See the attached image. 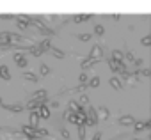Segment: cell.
Here are the masks:
<instances>
[{"mask_svg": "<svg viewBox=\"0 0 151 140\" xmlns=\"http://www.w3.org/2000/svg\"><path fill=\"white\" fill-rule=\"evenodd\" d=\"M32 23L37 27V30H39L43 36H55V30H53V29H48V25H45L41 18H37V16L32 18Z\"/></svg>", "mask_w": 151, "mask_h": 140, "instance_id": "obj_1", "label": "cell"}, {"mask_svg": "<svg viewBox=\"0 0 151 140\" xmlns=\"http://www.w3.org/2000/svg\"><path fill=\"white\" fill-rule=\"evenodd\" d=\"M86 119H87V122H86V126H96L98 124V115H96V108L94 106H91L87 112H86Z\"/></svg>", "mask_w": 151, "mask_h": 140, "instance_id": "obj_2", "label": "cell"}, {"mask_svg": "<svg viewBox=\"0 0 151 140\" xmlns=\"http://www.w3.org/2000/svg\"><path fill=\"white\" fill-rule=\"evenodd\" d=\"M13 59H14V62H16V66H18V67H22V69L29 66V62H27V59H25V55H23L22 51H16V53L13 55Z\"/></svg>", "mask_w": 151, "mask_h": 140, "instance_id": "obj_3", "label": "cell"}, {"mask_svg": "<svg viewBox=\"0 0 151 140\" xmlns=\"http://www.w3.org/2000/svg\"><path fill=\"white\" fill-rule=\"evenodd\" d=\"M36 129H37V128H32V126H29V124H22V133H23L27 138L36 140V138H37V136H36Z\"/></svg>", "mask_w": 151, "mask_h": 140, "instance_id": "obj_4", "label": "cell"}, {"mask_svg": "<svg viewBox=\"0 0 151 140\" xmlns=\"http://www.w3.org/2000/svg\"><path fill=\"white\" fill-rule=\"evenodd\" d=\"M48 92L45 91V89H39V91H36L34 94H32V99H36V101H43V105H46V101H48Z\"/></svg>", "mask_w": 151, "mask_h": 140, "instance_id": "obj_5", "label": "cell"}, {"mask_svg": "<svg viewBox=\"0 0 151 140\" xmlns=\"http://www.w3.org/2000/svg\"><path fill=\"white\" fill-rule=\"evenodd\" d=\"M89 57H91V59H96V60H101V57H103V48H101L100 44H94L93 50H91V53H89Z\"/></svg>", "mask_w": 151, "mask_h": 140, "instance_id": "obj_6", "label": "cell"}, {"mask_svg": "<svg viewBox=\"0 0 151 140\" xmlns=\"http://www.w3.org/2000/svg\"><path fill=\"white\" fill-rule=\"evenodd\" d=\"M68 110H69L71 114H78V112L84 110V106H80V105L77 103V99H69V103H68Z\"/></svg>", "mask_w": 151, "mask_h": 140, "instance_id": "obj_7", "label": "cell"}, {"mask_svg": "<svg viewBox=\"0 0 151 140\" xmlns=\"http://www.w3.org/2000/svg\"><path fill=\"white\" fill-rule=\"evenodd\" d=\"M36 112H37V115H39V119H50V117H52V112H50V108H48L46 105L39 106Z\"/></svg>", "mask_w": 151, "mask_h": 140, "instance_id": "obj_8", "label": "cell"}, {"mask_svg": "<svg viewBox=\"0 0 151 140\" xmlns=\"http://www.w3.org/2000/svg\"><path fill=\"white\" fill-rule=\"evenodd\" d=\"M39 115H37V112L34 110V112H30L29 114V126H32V128H39Z\"/></svg>", "mask_w": 151, "mask_h": 140, "instance_id": "obj_9", "label": "cell"}, {"mask_svg": "<svg viewBox=\"0 0 151 140\" xmlns=\"http://www.w3.org/2000/svg\"><path fill=\"white\" fill-rule=\"evenodd\" d=\"M96 115H98V119H101V121H107V119L110 117V112H109V108H105V106H100V108H96Z\"/></svg>", "mask_w": 151, "mask_h": 140, "instance_id": "obj_10", "label": "cell"}, {"mask_svg": "<svg viewBox=\"0 0 151 140\" xmlns=\"http://www.w3.org/2000/svg\"><path fill=\"white\" fill-rule=\"evenodd\" d=\"M0 78L2 80H6V82H9L11 80V73H9V67L7 66H0Z\"/></svg>", "mask_w": 151, "mask_h": 140, "instance_id": "obj_11", "label": "cell"}, {"mask_svg": "<svg viewBox=\"0 0 151 140\" xmlns=\"http://www.w3.org/2000/svg\"><path fill=\"white\" fill-rule=\"evenodd\" d=\"M4 110L11 112V114H18V112H23V106L22 105H2Z\"/></svg>", "mask_w": 151, "mask_h": 140, "instance_id": "obj_12", "label": "cell"}, {"mask_svg": "<svg viewBox=\"0 0 151 140\" xmlns=\"http://www.w3.org/2000/svg\"><path fill=\"white\" fill-rule=\"evenodd\" d=\"M119 124L121 126H133L135 124V119L132 115H123V117H119Z\"/></svg>", "mask_w": 151, "mask_h": 140, "instance_id": "obj_13", "label": "cell"}, {"mask_svg": "<svg viewBox=\"0 0 151 140\" xmlns=\"http://www.w3.org/2000/svg\"><path fill=\"white\" fill-rule=\"evenodd\" d=\"M39 106H43V101H36V99H30L29 103H27V110H30V112H34V110H37Z\"/></svg>", "mask_w": 151, "mask_h": 140, "instance_id": "obj_14", "label": "cell"}, {"mask_svg": "<svg viewBox=\"0 0 151 140\" xmlns=\"http://www.w3.org/2000/svg\"><path fill=\"white\" fill-rule=\"evenodd\" d=\"M151 128V121H146V122H135L133 124V129L135 131H142V129H149Z\"/></svg>", "mask_w": 151, "mask_h": 140, "instance_id": "obj_15", "label": "cell"}, {"mask_svg": "<svg viewBox=\"0 0 151 140\" xmlns=\"http://www.w3.org/2000/svg\"><path fill=\"white\" fill-rule=\"evenodd\" d=\"M98 62H100V60L87 57L86 60H82V69H89V67H93V66H94V64H98Z\"/></svg>", "mask_w": 151, "mask_h": 140, "instance_id": "obj_16", "label": "cell"}, {"mask_svg": "<svg viewBox=\"0 0 151 140\" xmlns=\"http://www.w3.org/2000/svg\"><path fill=\"white\" fill-rule=\"evenodd\" d=\"M37 46L41 48V51L45 53V51H50V48H52V43L48 41V39H45V41H39L37 43Z\"/></svg>", "mask_w": 151, "mask_h": 140, "instance_id": "obj_17", "label": "cell"}, {"mask_svg": "<svg viewBox=\"0 0 151 140\" xmlns=\"http://www.w3.org/2000/svg\"><path fill=\"white\" fill-rule=\"evenodd\" d=\"M27 51H30L34 57H41V55H43V51H41V48H39L37 44H32V46H29V48H27Z\"/></svg>", "mask_w": 151, "mask_h": 140, "instance_id": "obj_18", "label": "cell"}, {"mask_svg": "<svg viewBox=\"0 0 151 140\" xmlns=\"http://www.w3.org/2000/svg\"><path fill=\"white\" fill-rule=\"evenodd\" d=\"M109 84H110V87H112V89H116V91H121V89H123V84H121V80H119V78H110V80H109Z\"/></svg>", "mask_w": 151, "mask_h": 140, "instance_id": "obj_19", "label": "cell"}, {"mask_svg": "<svg viewBox=\"0 0 151 140\" xmlns=\"http://www.w3.org/2000/svg\"><path fill=\"white\" fill-rule=\"evenodd\" d=\"M87 20H91V14H77V16H73V21L75 23H84Z\"/></svg>", "mask_w": 151, "mask_h": 140, "instance_id": "obj_20", "label": "cell"}, {"mask_svg": "<svg viewBox=\"0 0 151 140\" xmlns=\"http://www.w3.org/2000/svg\"><path fill=\"white\" fill-rule=\"evenodd\" d=\"M23 80H29V82L37 84V75H34V73H30V71H25V73H23Z\"/></svg>", "mask_w": 151, "mask_h": 140, "instance_id": "obj_21", "label": "cell"}, {"mask_svg": "<svg viewBox=\"0 0 151 140\" xmlns=\"http://www.w3.org/2000/svg\"><path fill=\"white\" fill-rule=\"evenodd\" d=\"M50 51H52V55H53L55 59H64V57H66V53H64V51H60L59 48H53V46H52V48H50Z\"/></svg>", "mask_w": 151, "mask_h": 140, "instance_id": "obj_22", "label": "cell"}, {"mask_svg": "<svg viewBox=\"0 0 151 140\" xmlns=\"http://www.w3.org/2000/svg\"><path fill=\"white\" fill-rule=\"evenodd\" d=\"M112 60L121 64V62H123V51H119V50H114V51H112Z\"/></svg>", "mask_w": 151, "mask_h": 140, "instance_id": "obj_23", "label": "cell"}, {"mask_svg": "<svg viewBox=\"0 0 151 140\" xmlns=\"http://www.w3.org/2000/svg\"><path fill=\"white\" fill-rule=\"evenodd\" d=\"M109 66H110V69H112L114 73H119L121 71V64L119 62H114L112 59H109Z\"/></svg>", "mask_w": 151, "mask_h": 140, "instance_id": "obj_24", "label": "cell"}, {"mask_svg": "<svg viewBox=\"0 0 151 140\" xmlns=\"http://www.w3.org/2000/svg\"><path fill=\"white\" fill-rule=\"evenodd\" d=\"M139 76L149 78V76H151V69H147V67H142V69H139Z\"/></svg>", "mask_w": 151, "mask_h": 140, "instance_id": "obj_25", "label": "cell"}, {"mask_svg": "<svg viewBox=\"0 0 151 140\" xmlns=\"http://www.w3.org/2000/svg\"><path fill=\"white\" fill-rule=\"evenodd\" d=\"M36 136L39 138V136H50V133H48V129H45V128H37L36 129Z\"/></svg>", "mask_w": 151, "mask_h": 140, "instance_id": "obj_26", "label": "cell"}, {"mask_svg": "<svg viewBox=\"0 0 151 140\" xmlns=\"http://www.w3.org/2000/svg\"><path fill=\"white\" fill-rule=\"evenodd\" d=\"M9 39H11V41H14V44H20V41H23V37H22V36H18V34H13V32L9 34Z\"/></svg>", "mask_w": 151, "mask_h": 140, "instance_id": "obj_27", "label": "cell"}, {"mask_svg": "<svg viewBox=\"0 0 151 140\" xmlns=\"http://www.w3.org/2000/svg\"><path fill=\"white\" fill-rule=\"evenodd\" d=\"M87 85H89V87H93V89H96V87L100 85V76H94V78H91Z\"/></svg>", "mask_w": 151, "mask_h": 140, "instance_id": "obj_28", "label": "cell"}, {"mask_svg": "<svg viewBox=\"0 0 151 140\" xmlns=\"http://www.w3.org/2000/svg\"><path fill=\"white\" fill-rule=\"evenodd\" d=\"M39 73H41L43 76H46V75H50V67H48L46 64H41V67H39Z\"/></svg>", "mask_w": 151, "mask_h": 140, "instance_id": "obj_29", "label": "cell"}, {"mask_svg": "<svg viewBox=\"0 0 151 140\" xmlns=\"http://www.w3.org/2000/svg\"><path fill=\"white\" fill-rule=\"evenodd\" d=\"M94 34H96V36H103V34H105V27H103V25H96V27H94Z\"/></svg>", "mask_w": 151, "mask_h": 140, "instance_id": "obj_30", "label": "cell"}, {"mask_svg": "<svg viewBox=\"0 0 151 140\" xmlns=\"http://www.w3.org/2000/svg\"><path fill=\"white\" fill-rule=\"evenodd\" d=\"M78 140H86V126H78Z\"/></svg>", "mask_w": 151, "mask_h": 140, "instance_id": "obj_31", "label": "cell"}, {"mask_svg": "<svg viewBox=\"0 0 151 140\" xmlns=\"http://www.w3.org/2000/svg\"><path fill=\"white\" fill-rule=\"evenodd\" d=\"M77 103H78L80 106H82V105H87V103H89V98H87L86 94H82V96H80V99H78Z\"/></svg>", "mask_w": 151, "mask_h": 140, "instance_id": "obj_32", "label": "cell"}, {"mask_svg": "<svg viewBox=\"0 0 151 140\" xmlns=\"http://www.w3.org/2000/svg\"><path fill=\"white\" fill-rule=\"evenodd\" d=\"M140 43H142L144 46H149V44H151V36H144V37L140 39Z\"/></svg>", "mask_w": 151, "mask_h": 140, "instance_id": "obj_33", "label": "cell"}, {"mask_svg": "<svg viewBox=\"0 0 151 140\" xmlns=\"http://www.w3.org/2000/svg\"><path fill=\"white\" fill-rule=\"evenodd\" d=\"M91 37H93L91 34H80V36H78V39L84 41V43H86V41H91Z\"/></svg>", "mask_w": 151, "mask_h": 140, "instance_id": "obj_34", "label": "cell"}, {"mask_svg": "<svg viewBox=\"0 0 151 140\" xmlns=\"http://www.w3.org/2000/svg\"><path fill=\"white\" fill-rule=\"evenodd\" d=\"M86 87H87V85H86V84H80V85H78V87H75V89H73V91H75V92H84V91H86Z\"/></svg>", "mask_w": 151, "mask_h": 140, "instance_id": "obj_35", "label": "cell"}, {"mask_svg": "<svg viewBox=\"0 0 151 140\" xmlns=\"http://www.w3.org/2000/svg\"><path fill=\"white\" fill-rule=\"evenodd\" d=\"M16 27H18V29H20V30H25V29H27V27H29V25H25V23H23V21H20V20H16Z\"/></svg>", "mask_w": 151, "mask_h": 140, "instance_id": "obj_36", "label": "cell"}, {"mask_svg": "<svg viewBox=\"0 0 151 140\" xmlns=\"http://www.w3.org/2000/svg\"><path fill=\"white\" fill-rule=\"evenodd\" d=\"M60 135H62V138H64V140H69V131H68L66 128H64V129H60Z\"/></svg>", "mask_w": 151, "mask_h": 140, "instance_id": "obj_37", "label": "cell"}, {"mask_svg": "<svg viewBox=\"0 0 151 140\" xmlns=\"http://www.w3.org/2000/svg\"><path fill=\"white\" fill-rule=\"evenodd\" d=\"M0 20H6V21H11V20H14V16H13V14H2V16H0Z\"/></svg>", "mask_w": 151, "mask_h": 140, "instance_id": "obj_38", "label": "cell"}, {"mask_svg": "<svg viewBox=\"0 0 151 140\" xmlns=\"http://www.w3.org/2000/svg\"><path fill=\"white\" fill-rule=\"evenodd\" d=\"M133 64H135V67H142V66H144V60H142V59H135Z\"/></svg>", "mask_w": 151, "mask_h": 140, "instance_id": "obj_39", "label": "cell"}, {"mask_svg": "<svg viewBox=\"0 0 151 140\" xmlns=\"http://www.w3.org/2000/svg\"><path fill=\"white\" fill-rule=\"evenodd\" d=\"M78 82H80V84H86V82H87V75H86V73H80Z\"/></svg>", "mask_w": 151, "mask_h": 140, "instance_id": "obj_40", "label": "cell"}, {"mask_svg": "<svg viewBox=\"0 0 151 140\" xmlns=\"http://www.w3.org/2000/svg\"><path fill=\"white\" fill-rule=\"evenodd\" d=\"M124 57H126V60H130V62H133V60H135V57H133V53H132V51L124 53Z\"/></svg>", "mask_w": 151, "mask_h": 140, "instance_id": "obj_41", "label": "cell"}, {"mask_svg": "<svg viewBox=\"0 0 151 140\" xmlns=\"http://www.w3.org/2000/svg\"><path fill=\"white\" fill-rule=\"evenodd\" d=\"M93 140H101V135H100V133H96V135L93 136Z\"/></svg>", "mask_w": 151, "mask_h": 140, "instance_id": "obj_42", "label": "cell"}, {"mask_svg": "<svg viewBox=\"0 0 151 140\" xmlns=\"http://www.w3.org/2000/svg\"><path fill=\"white\" fill-rule=\"evenodd\" d=\"M59 106V101H52V108H57Z\"/></svg>", "mask_w": 151, "mask_h": 140, "instance_id": "obj_43", "label": "cell"}, {"mask_svg": "<svg viewBox=\"0 0 151 140\" xmlns=\"http://www.w3.org/2000/svg\"><path fill=\"white\" fill-rule=\"evenodd\" d=\"M2 105H4V101H2V98H0V106H2Z\"/></svg>", "mask_w": 151, "mask_h": 140, "instance_id": "obj_44", "label": "cell"}, {"mask_svg": "<svg viewBox=\"0 0 151 140\" xmlns=\"http://www.w3.org/2000/svg\"><path fill=\"white\" fill-rule=\"evenodd\" d=\"M135 140H140V138H135Z\"/></svg>", "mask_w": 151, "mask_h": 140, "instance_id": "obj_45", "label": "cell"}, {"mask_svg": "<svg viewBox=\"0 0 151 140\" xmlns=\"http://www.w3.org/2000/svg\"><path fill=\"white\" fill-rule=\"evenodd\" d=\"M27 140H32V138H27Z\"/></svg>", "mask_w": 151, "mask_h": 140, "instance_id": "obj_46", "label": "cell"}]
</instances>
